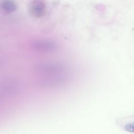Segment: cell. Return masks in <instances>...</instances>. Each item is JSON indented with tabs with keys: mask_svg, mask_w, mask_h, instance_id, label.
I'll return each instance as SVG.
<instances>
[{
	"mask_svg": "<svg viewBox=\"0 0 134 134\" xmlns=\"http://www.w3.org/2000/svg\"><path fill=\"white\" fill-rule=\"evenodd\" d=\"M29 12L37 18L43 17L46 12V5L43 0H32L29 4Z\"/></svg>",
	"mask_w": 134,
	"mask_h": 134,
	"instance_id": "1",
	"label": "cell"
},
{
	"mask_svg": "<svg viewBox=\"0 0 134 134\" xmlns=\"http://www.w3.org/2000/svg\"><path fill=\"white\" fill-rule=\"evenodd\" d=\"M34 49L42 51H52L57 49V44L53 41L45 39L37 40L32 43Z\"/></svg>",
	"mask_w": 134,
	"mask_h": 134,
	"instance_id": "2",
	"label": "cell"
},
{
	"mask_svg": "<svg viewBox=\"0 0 134 134\" xmlns=\"http://www.w3.org/2000/svg\"><path fill=\"white\" fill-rule=\"evenodd\" d=\"M1 8L5 12L11 13L17 9L16 4L11 0H4L1 4Z\"/></svg>",
	"mask_w": 134,
	"mask_h": 134,
	"instance_id": "3",
	"label": "cell"
},
{
	"mask_svg": "<svg viewBox=\"0 0 134 134\" xmlns=\"http://www.w3.org/2000/svg\"><path fill=\"white\" fill-rule=\"evenodd\" d=\"M125 129L129 132L134 133V122L127 124L125 127Z\"/></svg>",
	"mask_w": 134,
	"mask_h": 134,
	"instance_id": "4",
	"label": "cell"
}]
</instances>
